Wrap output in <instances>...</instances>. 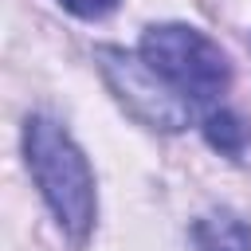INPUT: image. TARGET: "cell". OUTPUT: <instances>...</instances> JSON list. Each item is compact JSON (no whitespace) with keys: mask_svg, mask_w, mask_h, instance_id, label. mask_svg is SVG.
<instances>
[{"mask_svg":"<svg viewBox=\"0 0 251 251\" xmlns=\"http://www.w3.org/2000/svg\"><path fill=\"white\" fill-rule=\"evenodd\" d=\"M59 4L78 20H102V16H110L118 8V0H59Z\"/></svg>","mask_w":251,"mask_h":251,"instance_id":"8992f818","label":"cell"},{"mask_svg":"<svg viewBox=\"0 0 251 251\" xmlns=\"http://www.w3.org/2000/svg\"><path fill=\"white\" fill-rule=\"evenodd\" d=\"M24 157L59 227L71 239H86L94 227V212H98L94 173H90L86 153L71 141V133L55 118L35 114L24 126Z\"/></svg>","mask_w":251,"mask_h":251,"instance_id":"6da1fadb","label":"cell"},{"mask_svg":"<svg viewBox=\"0 0 251 251\" xmlns=\"http://www.w3.org/2000/svg\"><path fill=\"white\" fill-rule=\"evenodd\" d=\"M98 59H102L106 82L118 90V98L126 102L129 114H137V118L149 122L153 129H184V126H188L192 106H188L173 86H165V82L145 67L141 55L133 59V55L118 51V47H102Z\"/></svg>","mask_w":251,"mask_h":251,"instance_id":"3957f363","label":"cell"},{"mask_svg":"<svg viewBox=\"0 0 251 251\" xmlns=\"http://www.w3.org/2000/svg\"><path fill=\"white\" fill-rule=\"evenodd\" d=\"M204 137L212 141V149H220L227 157H239L247 145V129L231 110H208L204 114Z\"/></svg>","mask_w":251,"mask_h":251,"instance_id":"5b68a950","label":"cell"},{"mask_svg":"<svg viewBox=\"0 0 251 251\" xmlns=\"http://www.w3.org/2000/svg\"><path fill=\"white\" fill-rule=\"evenodd\" d=\"M137 55L188 106L216 102L231 82V63L220 51V43L208 39L200 27H188V24H153V27H145V35L137 43Z\"/></svg>","mask_w":251,"mask_h":251,"instance_id":"7a4b0ae2","label":"cell"},{"mask_svg":"<svg viewBox=\"0 0 251 251\" xmlns=\"http://www.w3.org/2000/svg\"><path fill=\"white\" fill-rule=\"evenodd\" d=\"M192 239L200 251H251V227L231 212H212L192 224Z\"/></svg>","mask_w":251,"mask_h":251,"instance_id":"277c9868","label":"cell"}]
</instances>
